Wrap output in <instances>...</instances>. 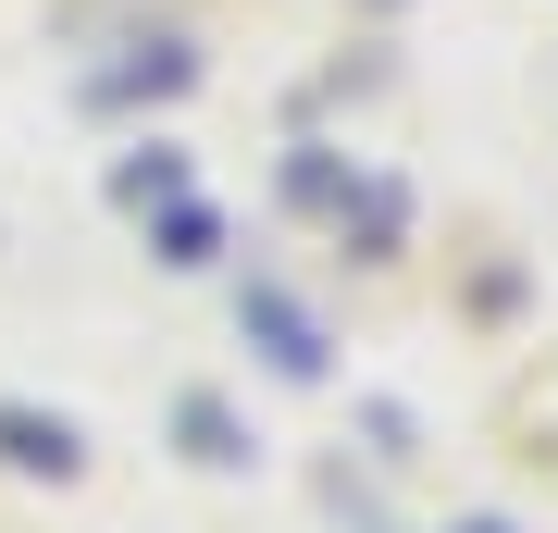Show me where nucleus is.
Returning <instances> with one entry per match:
<instances>
[{
  "instance_id": "nucleus-1",
  "label": "nucleus",
  "mask_w": 558,
  "mask_h": 533,
  "mask_svg": "<svg viewBox=\"0 0 558 533\" xmlns=\"http://www.w3.org/2000/svg\"><path fill=\"white\" fill-rule=\"evenodd\" d=\"M0 459H25V472H75V435L38 410H0Z\"/></svg>"
},
{
  "instance_id": "nucleus-2",
  "label": "nucleus",
  "mask_w": 558,
  "mask_h": 533,
  "mask_svg": "<svg viewBox=\"0 0 558 533\" xmlns=\"http://www.w3.org/2000/svg\"><path fill=\"white\" fill-rule=\"evenodd\" d=\"M186 435H199V459H248V447H236V422H223L211 397H186Z\"/></svg>"
}]
</instances>
